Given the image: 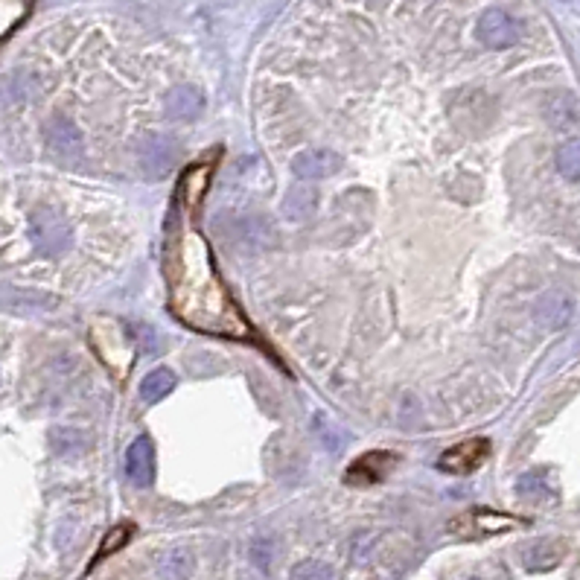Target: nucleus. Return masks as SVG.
Listing matches in <instances>:
<instances>
[{
    "instance_id": "obj_15",
    "label": "nucleus",
    "mask_w": 580,
    "mask_h": 580,
    "mask_svg": "<svg viewBox=\"0 0 580 580\" xmlns=\"http://www.w3.org/2000/svg\"><path fill=\"white\" fill-rule=\"evenodd\" d=\"M33 9V0H0V35L9 38L15 26L26 21Z\"/></svg>"
},
{
    "instance_id": "obj_5",
    "label": "nucleus",
    "mask_w": 580,
    "mask_h": 580,
    "mask_svg": "<svg viewBox=\"0 0 580 580\" xmlns=\"http://www.w3.org/2000/svg\"><path fill=\"white\" fill-rule=\"evenodd\" d=\"M341 166H345V157H341L338 152H333V149H303L292 161V173L298 178L315 181V178L336 176Z\"/></svg>"
},
{
    "instance_id": "obj_10",
    "label": "nucleus",
    "mask_w": 580,
    "mask_h": 580,
    "mask_svg": "<svg viewBox=\"0 0 580 580\" xmlns=\"http://www.w3.org/2000/svg\"><path fill=\"white\" fill-rule=\"evenodd\" d=\"M44 135H47L50 149L56 155H76L82 149V135H79V128L71 120H62V117L47 123Z\"/></svg>"
},
{
    "instance_id": "obj_2",
    "label": "nucleus",
    "mask_w": 580,
    "mask_h": 580,
    "mask_svg": "<svg viewBox=\"0 0 580 580\" xmlns=\"http://www.w3.org/2000/svg\"><path fill=\"white\" fill-rule=\"evenodd\" d=\"M30 236L44 257H59L71 248V228L52 210H38L30 222Z\"/></svg>"
},
{
    "instance_id": "obj_3",
    "label": "nucleus",
    "mask_w": 580,
    "mask_h": 580,
    "mask_svg": "<svg viewBox=\"0 0 580 580\" xmlns=\"http://www.w3.org/2000/svg\"><path fill=\"white\" fill-rule=\"evenodd\" d=\"M487 455H490V441L470 438L464 443L450 446V450L438 458V467L443 472H450V476H470V472H476L484 464Z\"/></svg>"
},
{
    "instance_id": "obj_9",
    "label": "nucleus",
    "mask_w": 580,
    "mask_h": 580,
    "mask_svg": "<svg viewBox=\"0 0 580 580\" xmlns=\"http://www.w3.org/2000/svg\"><path fill=\"white\" fill-rule=\"evenodd\" d=\"M140 161L143 166L149 169V176H164L169 166L176 164V143L166 140V138H152V140H143L140 147Z\"/></svg>"
},
{
    "instance_id": "obj_6",
    "label": "nucleus",
    "mask_w": 580,
    "mask_h": 580,
    "mask_svg": "<svg viewBox=\"0 0 580 580\" xmlns=\"http://www.w3.org/2000/svg\"><path fill=\"white\" fill-rule=\"evenodd\" d=\"M479 38H481V44L493 47V50H502V47H510L519 38V26L508 15V12L490 9L479 24Z\"/></svg>"
},
{
    "instance_id": "obj_20",
    "label": "nucleus",
    "mask_w": 580,
    "mask_h": 580,
    "mask_svg": "<svg viewBox=\"0 0 580 580\" xmlns=\"http://www.w3.org/2000/svg\"><path fill=\"white\" fill-rule=\"evenodd\" d=\"M50 443L56 452H76V450H85L88 438L82 432L76 429H52L50 432Z\"/></svg>"
},
{
    "instance_id": "obj_13",
    "label": "nucleus",
    "mask_w": 580,
    "mask_h": 580,
    "mask_svg": "<svg viewBox=\"0 0 580 580\" xmlns=\"http://www.w3.org/2000/svg\"><path fill=\"white\" fill-rule=\"evenodd\" d=\"M176 388V374L169 367H155L140 382V397L147 403H161L169 391Z\"/></svg>"
},
{
    "instance_id": "obj_22",
    "label": "nucleus",
    "mask_w": 580,
    "mask_h": 580,
    "mask_svg": "<svg viewBox=\"0 0 580 580\" xmlns=\"http://www.w3.org/2000/svg\"><path fill=\"white\" fill-rule=\"evenodd\" d=\"M128 537H131V525H120V528H114L109 537H105V543L100 546V555L94 557V563H90V569L100 563V560H105L111 555V551H120L126 543H128Z\"/></svg>"
},
{
    "instance_id": "obj_16",
    "label": "nucleus",
    "mask_w": 580,
    "mask_h": 580,
    "mask_svg": "<svg viewBox=\"0 0 580 580\" xmlns=\"http://www.w3.org/2000/svg\"><path fill=\"white\" fill-rule=\"evenodd\" d=\"M557 173L569 181H580V140H566L557 149Z\"/></svg>"
},
{
    "instance_id": "obj_19",
    "label": "nucleus",
    "mask_w": 580,
    "mask_h": 580,
    "mask_svg": "<svg viewBox=\"0 0 580 580\" xmlns=\"http://www.w3.org/2000/svg\"><path fill=\"white\" fill-rule=\"evenodd\" d=\"M517 490H519V496H528V499H534V496H543V499L555 496V490L548 487V476L543 470L525 472V476L519 479V484H517Z\"/></svg>"
},
{
    "instance_id": "obj_1",
    "label": "nucleus",
    "mask_w": 580,
    "mask_h": 580,
    "mask_svg": "<svg viewBox=\"0 0 580 580\" xmlns=\"http://www.w3.org/2000/svg\"><path fill=\"white\" fill-rule=\"evenodd\" d=\"M190 219V210L176 204L166 222V280L173 315L202 333L248 338L252 327L236 312L214 269L207 240Z\"/></svg>"
},
{
    "instance_id": "obj_18",
    "label": "nucleus",
    "mask_w": 580,
    "mask_h": 580,
    "mask_svg": "<svg viewBox=\"0 0 580 580\" xmlns=\"http://www.w3.org/2000/svg\"><path fill=\"white\" fill-rule=\"evenodd\" d=\"M467 519L476 522L479 534H502V531H510V528H517V525H522L510 517H502V513H484V510L472 513V517H467Z\"/></svg>"
},
{
    "instance_id": "obj_17",
    "label": "nucleus",
    "mask_w": 580,
    "mask_h": 580,
    "mask_svg": "<svg viewBox=\"0 0 580 580\" xmlns=\"http://www.w3.org/2000/svg\"><path fill=\"white\" fill-rule=\"evenodd\" d=\"M283 214L289 219H307L315 214V190H292L283 202Z\"/></svg>"
},
{
    "instance_id": "obj_7",
    "label": "nucleus",
    "mask_w": 580,
    "mask_h": 580,
    "mask_svg": "<svg viewBox=\"0 0 580 580\" xmlns=\"http://www.w3.org/2000/svg\"><path fill=\"white\" fill-rule=\"evenodd\" d=\"M210 178H214V164H195L190 166L187 173L181 176L178 181V202L184 210H190L195 214L202 204V199L207 195V187H210Z\"/></svg>"
},
{
    "instance_id": "obj_21",
    "label": "nucleus",
    "mask_w": 580,
    "mask_h": 580,
    "mask_svg": "<svg viewBox=\"0 0 580 580\" xmlns=\"http://www.w3.org/2000/svg\"><path fill=\"white\" fill-rule=\"evenodd\" d=\"M292 580H333V569L319 560H303L292 569Z\"/></svg>"
},
{
    "instance_id": "obj_8",
    "label": "nucleus",
    "mask_w": 580,
    "mask_h": 580,
    "mask_svg": "<svg viewBox=\"0 0 580 580\" xmlns=\"http://www.w3.org/2000/svg\"><path fill=\"white\" fill-rule=\"evenodd\" d=\"M126 472L138 487H149L155 481V443L140 434L126 452Z\"/></svg>"
},
{
    "instance_id": "obj_4",
    "label": "nucleus",
    "mask_w": 580,
    "mask_h": 580,
    "mask_svg": "<svg viewBox=\"0 0 580 580\" xmlns=\"http://www.w3.org/2000/svg\"><path fill=\"white\" fill-rule=\"evenodd\" d=\"M397 455L391 452H382V450H374V452H365L362 458H356L353 464L347 467L345 472V481L353 484V487H367V484H376L388 476V472L397 467Z\"/></svg>"
},
{
    "instance_id": "obj_14",
    "label": "nucleus",
    "mask_w": 580,
    "mask_h": 580,
    "mask_svg": "<svg viewBox=\"0 0 580 580\" xmlns=\"http://www.w3.org/2000/svg\"><path fill=\"white\" fill-rule=\"evenodd\" d=\"M563 555H566L563 546L551 543V539H543V543H534L528 551H525V566H528L531 572H548L563 560Z\"/></svg>"
},
{
    "instance_id": "obj_11",
    "label": "nucleus",
    "mask_w": 580,
    "mask_h": 580,
    "mask_svg": "<svg viewBox=\"0 0 580 580\" xmlns=\"http://www.w3.org/2000/svg\"><path fill=\"white\" fill-rule=\"evenodd\" d=\"M204 109V97L202 90L195 88H176L173 94L166 97V111L169 117H176V120H195V117L202 114Z\"/></svg>"
},
{
    "instance_id": "obj_23",
    "label": "nucleus",
    "mask_w": 580,
    "mask_h": 580,
    "mask_svg": "<svg viewBox=\"0 0 580 580\" xmlns=\"http://www.w3.org/2000/svg\"><path fill=\"white\" fill-rule=\"evenodd\" d=\"M472 580H481V577H472Z\"/></svg>"
},
{
    "instance_id": "obj_12",
    "label": "nucleus",
    "mask_w": 580,
    "mask_h": 580,
    "mask_svg": "<svg viewBox=\"0 0 580 580\" xmlns=\"http://www.w3.org/2000/svg\"><path fill=\"white\" fill-rule=\"evenodd\" d=\"M195 560L187 548H169L157 557V577L161 580H190Z\"/></svg>"
}]
</instances>
